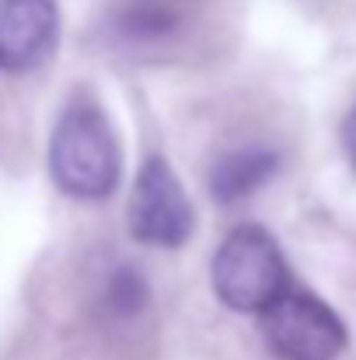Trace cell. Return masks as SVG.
Returning <instances> with one entry per match:
<instances>
[{"instance_id": "cell-1", "label": "cell", "mask_w": 356, "mask_h": 360, "mask_svg": "<svg viewBox=\"0 0 356 360\" xmlns=\"http://www.w3.org/2000/svg\"><path fill=\"white\" fill-rule=\"evenodd\" d=\"M49 172L74 200H105L122 179V147L112 122L91 102H74L53 129Z\"/></svg>"}, {"instance_id": "cell-2", "label": "cell", "mask_w": 356, "mask_h": 360, "mask_svg": "<svg viewBox=\"0 0 356 360\" xmlns=\"http://www.w3.org/2000/svg\"><path fill=\"white\" fill-rule=\"evenodd\" d=\"M210 0H112L105 11L109 46L133 60H178L206 39Z\"/></svg>"}, {"instance_id": "cell-3", "label": "cell", "mask_w": 356, "mask_h": 360, "mask_svg": "<svg viewBox=\"0 0 356 360\" xmlns=\"http://www.w3.org/2000/svg\"><path fill=\"white\" fill-rule=\"evenodd\" d=\"M210 283L220 304L241 315H262L294 287L279 241L258 224H241L217 245Z\"/></svg>"}, {"instance_id": "cell-4", "label": "cell", "mask_w": 356, "mask_h": 360, "mask_svg": "<svg viewBox=\"0 0 356 360\" xmlns=\"http://www.w3.org/2000/svg\"><path fill=\"white\" fill-rule=\"evenodd\" d=\"M258 329L276 360H339L350 347V329L336 308L297 287L258 315Z\"/></svg>"}, {"instance_id": "cell-5", "label": "cell", "mask_w": 356, "mask_h": 360, "mask_svg": "<svg viewBox=\"0 0 356 360\" xmlns=\"http://www.w3.org/2000/svg\"><path fill=\"white\" fill-rule=\"evenodd\" d=\"M196 228L192 203L164 158H147L133 196H129V231L133 238L154 248H178Z\"/></svg>"}, {"instance_id": "cell-6", "label": "cell", "mask_w": 356, "mask_h": 360, "mask_svg": "<svg viewBox=\"0 0 356 360\" xmlns=\"http://www.w3.org/2000/svg\"><path fill=\"white\" fill-rule=\"evenodd\" d=\"M60 39L56 0H0V74L42 67Z\"/></svg>"}, {"instance_id": "cell-7", "label": "cell", "mask_w": 356, "mask_h": 360, "mask_svg": "<svg viewBox=\"0 0 356 360\" xmlns=\"http://www.w3.org/2000/svg\"><path fill=\"white\" fill-rule=\"evenodd\" d=\"M283 165V150L269 140H237L231 147L217 150L206 168V189L217 203L235 207L241 200L255 196L262 186L276 179Z\"/></svg>"}, {"instance_id": "cell-8", "label": "cell", "mask_w": 356, "mask_h": 360, "mask_svg": "<svg viewBox=\"0 0 356 360\" xmlns=\"http://www.w3.org/2000/svg\"><path fill=\"white\" fill-rule=\"evenodd\" d=\"M343 150H346V158H350V165L356 168V109L343 120Z\"/></svg>"}]
</instances>
